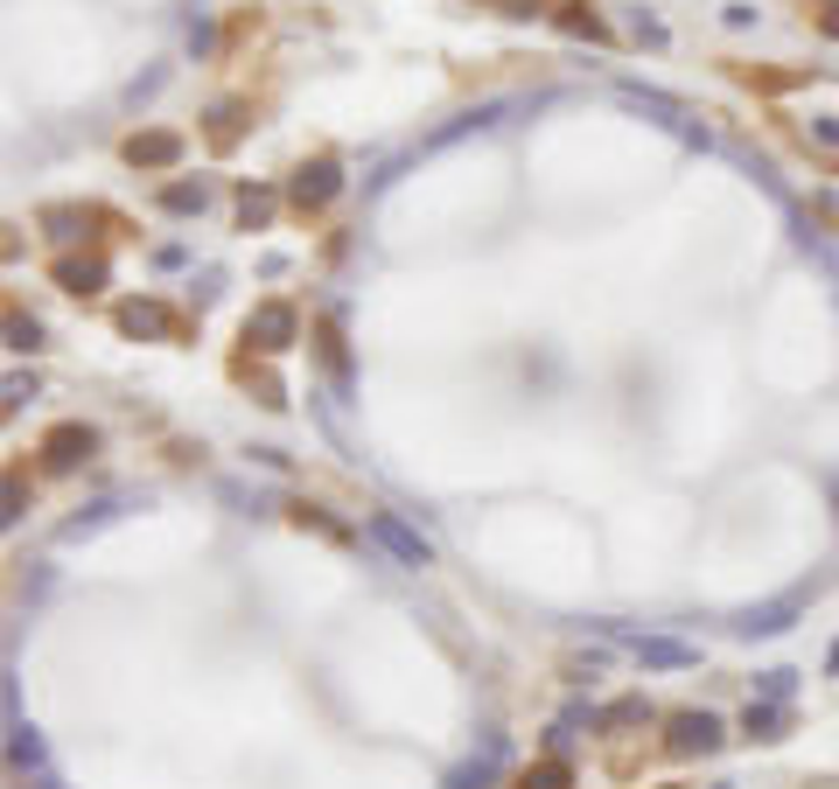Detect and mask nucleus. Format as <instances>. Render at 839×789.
I'll return each instance as SVG.
<instances>
[{
  "instance_id": "obj_2",
  "label": "nucleus",
  "mask_w": 839,
  "mask_h": 789,
  "mask_svg": "<svg viewBox=\"0 0 839 789\" xmlns=\"http://www.w3.org/2000/svg\"><path fill=\"white\" fill-rule=\"evenodd\" d=\"M91 448H99V440H91V427H56V433L43 440V461H49V469H78Z\"/></svg>"
},
{
  "instance_id": "obj_7",
  "label": "nucleus",
  "mask_w": 839,
  "mask_h": 789,
  "mask_svg": "<svg viewBox=\"0 0 839 789\" xmlns=\"http://www.w3.org/2000/svg\"><path fill=\"white\" fill-rule=\"evenodd\" d=\"M56 280H64L70 294H91V286H99V266H91V259H85V266L70 259V266H56Z\"/></svg>"
},
{
  "instance_id": "obj_8",
  "label": "nucleus",
  "mask_w": 839,
  "mask_h": 789,
  "mask_svg": "<svg viewBox=\"0 0 839 789\" xmlns=\"http://www.w3.org/2000/svg\"><path fill=\"white\" fill-rule=\"evenodd\" d=\"M518 789H567V768H560V762H546V768H532V776H525Z\"/></svg>"
},
{
  "instance_id": "obj_1",
  "label": "nucleus",
  "mask_w": 839,
  "mask_h": 789,
  "mask_svg": "<svg viewBox=\"0 0 839 789\" xmlns=\"http://www.w3.org/2000/svg\"><path fill=\"white\" fill-rule=\"evenodd\" d=\"M126 161H133V168H176V161H182V133H133V140H126Z\"/></svg>"
},
{
  "instance_id": "obj_6",
  "label": "nucleus",
  "mask_w": 839,
  "mask_h": 789,
  "mask_svg": "<svg viewBox=\"0 0 839 789\" xmlns=\"http://www.w3.org/2000/svg\"><path fill=\"white\" fill-rule=\"evenodd\" d=\"M120 329H126V336H155V329H168V315H161L155 301H126V307H120Z\"/></svg>"
},
{
  "instance_id": "obj_5",
  "label": "nucleus",
  "mask_w": 839,
  "mask_h": 789,
  "mask_svg": "<svg viewBox=\"0 0 839 789\" xmlns=\"http://www.w3.org/2000/svg\"><path fill=\"white\" fill-rule=\"evenodd\" d=\"M720 741V726L707 720V713H685V720H672V747L679 755H693V747H714Z\"/></svg>"
},
{
  "instance_id": "obj_9",
  "label": "nucleus",
  "mask_w": 839,
  "mask_h": 789,
  "mask_svg": "<svg viewBox=\"0 0 839 789\" xmlns=\"http://www.w3.org/2000/svg\"><path fill=\"white\" fill-rule=\"evenodd\" d=\"M826 35H839V0H832V8H826Z\"/></svg>"
},
{
  "instance_id": "obj_3",
  "label": "nucleus",
  "mask_w": 839,
  "mask_h": 789,
  "mask_svg": "<svg viewBox=\"0 0 839 789\" xmlns=\"http://www.w3.org/2000/svg\"><path fill=\"white\" fill-rule=\"evenodd\" d=\"M336 196V168L329 161H315V168H301V176H294V203L301 210H309V203H329Z\"/></svg>"
},
{
  "instance_id": "obj_4",
  "label": "nucleus",
  "mask_w": 839,
  "mask_h": 789,
  "mask_svg": "<svg viewBox=\"0 0 839 789\" xmlns=\"http://www.w3.org/2000/svg\"><path fill=\"white\" fill-rule=\"evenodd\" d=\"M245 336H259V350H288V336H294V315L288 307H259V322Z\"/></svg>"
}]
</instances>
